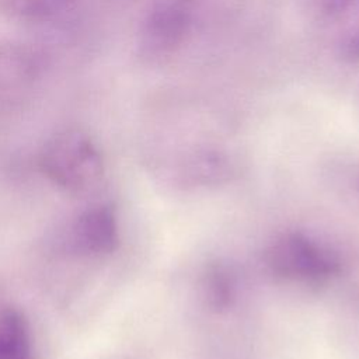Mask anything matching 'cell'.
Returning a JSON list of instances; mask_svg holds the SVG:
<instances>
[{"mask_svg":"<svg viewBox=\"0 0 359 359\" xmlns=\"http://www.w3.org/2000/svg\"><path fill=\"white\" fill-rule=\"evenodd\" d=\"M43 172L66 188L81 189L102 174V160L93 140L80 129L56 133L41 154Z\"/></svg>","mask_w":359,"mask_h":359,"instance_id":"1","label":"cell"},{"mask_svg":"<svg viewBox=\"0 0 359 359\" xmlns=\"http://www.w3.org/2000/svg\"><path fill=\"white\" fill-rule=\"evenodd\" d=\"M4 7L22 18L42 20L66 8L74 0H1Z\"/></svg>","mask_w":359,"mask_h":359,"instance_id":"7","label":"cell"},{"mask_svg":"<svg viewBox=\"0 0 359 359\" xmlns=\"http://www.w3.org/2000/svg\"><path fill=\"white\" fill-rule=\"evenodd\" d=\"M189 29V11L178 0H165L146 15L139 34V53L149 62H160L182 45Z\"/></svg>","mask_w":359,"mask_h":359,"instance_id":"2","label":"cell"},{"mask_svg":"<svg viewBox=\"0 0 359 359\" xmlns=\"http://www.w3.org/2000/svg\"><path fill=\"white\" fill-rule=\"evenodd\" d=\"M271 268L286 278L321 279L338 271V261L300 233L279 237L268 251Z\"/></svg>","mask_w":359,"mask_h":359,"instance_id":"3","label":"cell"},{"mask_svg":"<svg viewBox=\"0 0 359 359\" xmlns=\"http://www.w3.org/2000/svg\"><path fill=\"white\" fill-rule=\"evenodd\" d=\"M358 3L359 0H313L316 10L327 18H341Z\"/></svg>","mask_w":359,"mask_h":359,"instance_id":"10","label":"cell"},{"mask_svg":"<svg viewBox=\"0 0 359 359\" xmlns=\"http://www.w3.org/2000/svg\"><path fill=\"white\" fill-rule=\"evenodd\" d=\"M206 299L209 306L222 310L229 306L231 300V283L227 272L220 265H212L206 273L205 280Z\"/></svg>","mask_w":359,"mask_h":359,"instance_id":"8","label":"cell"},{"mask_svg":"<svg viewBox=\"0 0 359 359\" xmlns=\"http://www.w3.org/2000/svg\"><path fill=\"white\" fill-rule=\"evenodd\" d=\"M337 48L344 60L349 63H359V7L342 28Z\"/></svg>","mask_w":359,"mask_h":359,"instance_id":"9","label":"cell"},{"mask_svg":"<svg viewBox=\"0 0 359 359\" xmlns=\"http://www.w3.org/2000/svg\"><path fill=\"white\" fill-rule=\"evenodd\" d=\"M358 185H359V180H358Z\"/></svg>","mask_w":359,"mask_h":359,"instance_id":"11","label":"cell"},{"mask_svg":"<svg viewBox=\"0 0 359 359\" xmlns=\"http://www.w3.org/2000/svg\"><path fill=\"white\" fill-rule=\"evenodd\" d=\"M42 74L39 53L17 41H0V107L28 95Z\"/></svg>","mask_w":359,"mask_h":359,"instance_id":"4","label":"cell"},{"mask_svg":"<svg viewBox=\"0 0 359 359\" xmlns=\"http://www.w3.org/2000/svg\"><path fill=\"white\" fill-rule=\"evenodd\" d=\"M0 359H31L27 323L13 309L0 314Z\"/></svg>","mask_w":359,"mask_h":359,"instance_id":"6","label":"cell"},{"mask_svg":"<svg viewBox=\"0 0 359 359\" xmlns=\"http://www.w3.org/2000/svg\"><path fill=\"white\" fill-rule=\"evenodd\" d=\"M73 238L76 245L86 252H112L118 245V227L114 212L107 206L87 210L79 217Z\"/></svg>","mask_w":359,"mask_h":359,"instance_id":"5","label":"cell"}]
</instances>
